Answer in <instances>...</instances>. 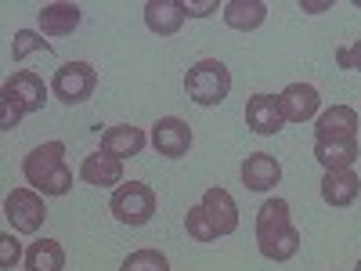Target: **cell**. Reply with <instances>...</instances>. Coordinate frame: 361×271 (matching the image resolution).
<instances>
[{
	"label": "cell",
	"mask_w": 361,
	"mask_h": 271,
	"mask_svg": "<svg viewBox=\"0 0 361 271\" xmlns=\"http://www.w3.org/2000/svg\"><path fill=\"white\" fill-rule=\"evenodd\" d=\"M66 267V250L58 239H37L25 250V271H62Z\"/></svg>",
	"instance_id": "obj_21"
},
{
	"label": "cell",
	"mask_w": 361,
	"mask_h": 271,
	"mask_svg": "<svg viewBox=\"0 0 361 271\" xmlns=\"http://www.w3.org/2000/svg\"><path fill=\"white\" fill-rule=\"evenodd\" d=\"M109 210L119 224L141 228L156 217V192H152V185H145V181H123V185L112 192Z\"/></svg>",
	"instance_id": "obj_4"
},
{
	"label": "cell",
	"mask_w": 361,
	"mask_h": 271,
	"mask_svg": "<svg viewBox=\"0 0 361 271\" xmlns=\"http://www.w3.org/2000/svg\"><path fill=\"white\" fill-rule=\"evenodd\" d=\"M148 141H152V148L159 156L180 159V156H188V148H192V127L185 124V119H177V116H163L159 124H152Z\"/></svg>",
	"instance_id": "obj_7"
},
{
	"label": "cell",
	"mask_w": 361,
	"mask_h": 271,
	"mask_svg": "<svg viewBox=\"0 0 361 271\" xmlns=\"http://www.w3.org/2000/svg\"><path fill=\"white\" fill-rule=\"evenodd\" d=\"M80 181L94 188H119L123 185V159H116L109 152H90L80 163Z\"/></svg>",
	"instance_id": "obj_12"
},
{
	"label": "cell",
	"mask_w": 361,
	"mask_h": 271,
	"mask_svg": "<svg viewBox=\"0 0 361 271\" xmlns=\"http://www.w3.org/2000/svg\"><path fill=\"white\" fill-rule=\"evenodd\" d=\"M148 145V134L141 127H130V124H119V127H109L102 134V152L116 156V159H134L145 152Z\"/></svg>",
	"instance_id": "obj_15"
},
{
	"label": "cell",
	"mask_w": 361,
	"mask_h": 271,
	"mask_svg": "<svg viewBox=\"0 0 361 271\" xmlns=\"http://www.w3.org/2000/svg\"><path fill=\"white\" fill-rule=\"evenodd\" d=\"M279 105H282L286 124H307V119H314L318 109H322V95L311 83H289L279 95Z\"/></svg>",
	"instance_id": "obj_9"
},
{
	"label": "cell",
	"mask_w": 361,
	"mask_h": 271,
	"mask_svg": "<svg viewBox=\"0 0 361 271\" xmlns=\"http://www.w3.org/2000/svg\"><path fill=\"white\" fill-rule=\"evenodd\" d=\"M98 87V73L90 62H62L51 76V95L66 105H83Z\"/></svg>",
	"instance_id": "obj_5"
},
{
	"label": "cell",
	"mask_w": 361,
	"mask_h": 271,
	"mask_svg": "<svg viewBox=\"0 0 361 271\" xmlns=\"http://www.w3.org/2000/svg\"><path fill=\"white\" fill-rule=\"evenodd\" d=\"M282 181V163L267 152H253L243 163V185L250 192H271Z\"/></svg>",
	"instance_id": "obj_16"
},
{
	"label": "cell",
	"mask_w": 361,
	"mask_h": 271,
	"mask_svg": "<svg viewBox=\"0 0 361 271\" xmlns=\"http://www.w3.org/2000/svg\"><path fill=\"white\" fill-rule=\"evenodd\" d=\"M185 18H188L185 0H148L145 4V25L156 37H173L185 25Z\"/></svg>",
	"instance_id": "obj_13"
},
{
	"label": "cell",
	"mask_w": 361,
	"mask_h": 271,
	"mask_svg": "<svg viewBox=\"0 0 361 271\" xmlns=\"http://www.w3.org/2000/svg\"><path fill=\"white\" fill-rule=\"evenodd\" d=\"M231 90V73L221 58H199V62L185 73V95L202 105V109H217Z\"/></svg>",
	"instance_id": "obj_3"
},
{
	"label": "cell",
	"mask_w": 361,
	"mask_h": 271,
	"mask_svg": "<svg viewBox=\"0 0 361 271\" xmlns=\"http://www.w3.org/2000/svg\"><path fill=\"white\" fill-rule=\"evenodd\" d=\"M221 11H224V22L231 29H238V33H253V29H260L267 22V4L264 0H228Z\"/></svg>",
	"instance_id": "obj_20"
},
{
	"label": "cell",
	"mask_w": 361,
	"mask_h": 271,
	"mask_svg": "<svg viewBox=\"0 0 361 271\" xmlns=\"http://www.w3.org/2000/svg\"><path fill=\"white\" fill-rule=\"evenodd\" d=\"M119 271H170V260L159 250H134L123 264H119Z\"/></svg>",
	"instance_id": "obj_24"
},
{
	"label": "cell",
	"mask_w": 361,
	"mask_h": 271,
	"mask_svg": "<svg viewBox=\"0 0 361 271\" xmlns=\"http://www.w3.org/2000/svg\"><path fill=\"white\" fill-rule=\"evenodd\" d=\"M83 22V11L80 4H66V0H58V4H44L40 8V33L44 37H69L76 33Z\"/></svg>",
	"instance_id": "obj_17"
},
{
	"label": "cell",
	"mask_w": 361,
	"mask_h": 271,
	"mask_svg": "<svg viewBox=\"0 0 361 271\" xmlns=\"http://www.w3.org/2000/svg\"><path fill=\"white\" fill-rule=\"evenodd\" d=\"M4 217H8V224H11L18 235H37L40 224L47 221L44 195H40L37 188H15V192H8V199H4Z\"/></svg>",
	"instance_id": "obj_6"
},
{
	"label": "cell",
	"mask_w": 361,
	"mask_h": 271,
	"mask_svg": "<svg viewBox=\"0 0 361 271\" xmlns=\"http://www.w3.org/2000/svg\"><path fill=\"white\" fill-rule=\"evenodd\" d=\"M0 95L11 98L22 112H40L44 102H47V87H44V80H40L37 73L22 69V73H15L11 80H4V90H0Z\"/></svg>",
	"instance_id": "obj_10"
},
{
	"label": "cell",
	"mask_w": 361,
	"mask_h": 271,
	"mask_svg": "<svg viewBox=\"0 0 361 271\" xmlns=\"http://www.w3.org/2000/svg\"><path fill=\"white\" fill-rule=\"evenodd\" d=\"M185 228H188V235L195 239V243H217V228H214V221H209V214L202 210V203H195V206H188V214H185Z\"/></svg>",
	"instance_id": "obj_22"
},
{
	"label": "cell",
	"mask_w": 361,
	"mask_h": 271,
	"mask_svg": "<svg viewBox=\"0 0 361 271\" xmlns=\"http://www.w3.org/2000/svg\"><path fill=\"white\" fill-rule=\"evenodd\" d=\"M22 116H25V112H22V109H18L11 98H4V95H0V131H15Z\"/></svg>",
	"instance_id": "obj_27"
},
{
	"label": "cell",
	"mask_w": 361,
	"mask_h": 271,
	"mask_svg": "<svg viewBox=\"0 0 361 271\" xmlns=\"http://www.w3.org/2000/svg\"><path fill=\"white\" fill-rule=\"evenodd\" d=\"M224 4H217V0H185V11L188 18H209L214 11H221Z\"/></svg>",
	"instance_id": "obj_28"
},
{
	"label": "cell",
	"mask_w": 361,
	"mask_h": 271,
	"mask_svg": "<svg viewBox=\"0 0 361 271\" xmlns=\"http://www.w3.org/2000/svg\"><path fill=\"white\" fill-rule=\"evenodd\" d=\"M357 192H361V181H357L354 167L350 170H329L322 177V199H325V206H333V210L350 206L357 199Z\"/></svg>",
	"instance_id": "obj_18"
},
{
	"label": "cell",
	"mask_w": 361,
	"mask_h": 271,
	"mask_svg": "<svg viewBox=\"0 0 361 271\" xmlns=\"http://www.w3.org/2000/svg\"><path fill=\"white\" fill-rule=\"evenodd\" d=\"M257 246L267 260L286 264L300 250V231L289 217V203L286 199H267L257 210Z\"/></svg>",
	"instance_id": "obj_1"
},
{
	"label": "cell",
	"mask_w": 361,
	"mask_h": 271,
	"mask_svg": "<svg viewBox=\"0 0 361 271\" xmlns=\"http://www.w3.org/2000/svg\"><path fill=\"white\" fill-rule=\"evenodd\" d=\"M357 109L350 105H333L318 112L314 119V141H354L357 138Z\"/></svg>",
	"instance_id": "obj_8"
},
{
	"label": "cell",
	"mask_w": 361,
	"mask_h": 271,
	"mask_svg": "<svg viewBox=\"0 0 361 271\" xmlns=\"http://www.w3.org/2000/svg\"><path fill=\"white\" fill-rule=\"evenodd\" d=\"M336 66L347 69V73H357L361 69V40H350V44H340L336 47Z\"/></svg>",
	"instance_id": "obj_26"
},
{
	"label": "cell",
	"mask_w": 361,
	"mask_h": 271,
	"mask_svg": "<svg viewBox=\"0 0 361 271\" xmlns=\"http://www.w3.org/2000/svg\"><path fill=\"white\" fill-rule=\"evenodd\" d=\"M22 174L29 188H37L44 199H58L73 192V170L66 167V145L62 141H44L22 159Z\"/></svg>",
	"instance_id": "obj_2"
},
{
	"label": "cell",
	"mask_w": 361,
	"mask_h": 271,
	"mask_svg": "<svg viewBox=\"0 0 361 271\" xmlns=\"http://www.w3.org/2000/svg\"><path fill=\"white\" fill-rule=\"evenodd\" d=\"M18 260H25V250L15 235H0V271H11Z\"/></svg>",
	"instance_id": "obj_25"
},
{
	"label": "cell",
	"mask_w": 361,
	"mask_h": 271,
	"mask_svg": "<svg viewBox=\"0 0 361 271\" xmlns=\"http://www.w3.org/2000/svg\"><path fill=\"white\" fill-rule=\"evenodd\" d=\"M300 11H311V15L333 11V0H300Z\"/></svg>",
	"instance_id": "obj_29"
},
{
	"label": "cell",
	"mask_w": 361,
	"mask_h": 271,
	"mask_svg": "<svg viewBox=\"0 0 361 271\" xmlns=\"http://www.w3.org/2000/svg\"><path fill=\"white\" fill-rule=\"evenodd\" d=\"M37 51L51 54L54 47L44 40V33H37V29H18V33H15V40H11V58H15V62H22V58L37 54Z\"/></svg>",
	"instance_id": "obj_23"
},
{
	"label": "cell",
	"mask_w": 361,
	"mask_h": 271,
	"mask_svg": "<svg viewBox=\"0 0 361 271\" xmlns=\"http://www.w3.org/2000/svg\"><path fill=\"white\" fill-rule=\"evenodd\" d=\"M354 8H357V11H361V0H354Z\"/></svg>",
	"instance_id": "obj_30"
},
{
	"label": "cell",
	"mask_w": 361,
	"mask_h": 271,
	"mask_svg": "<svg viewBox=\"0 0 361 271\" xmlns=\"http://www.w3.org/2000/svg\"><path fill=\"white\" fill-rule=\"evenodd\" d=\"M354 271H361V257H357V267H354Z\"/></svg>",
	"instance_id": "obj_31"
},
{
	"label": "cell",
	"mask_w": 361,
	"mask_h": 271,
	"mask_svg": "<svg viewBox=\"0 0 361 271\" xmlns=\"http://www.w3.org/2000/svg\"><path fill=\"white\" fill-rule=\"evenodd\" d=\"M199 203H202V210L209 214V221H214L217 235H231L238 228V206H235V199H231L228 188H221V185L206 188Z\"/></svg>",
	"instance_id": "obj_14"
},
{
	"label": "cell",
	"mask_w": 361,
	"mask_h": 271,
	"mask_svg": "<svg viewBox=\"0 0 361 271\" xmlns=\"http://www.w3.org/2000/svg\"><path fill=\"white\" fill-rule=\"evenodd\" d=\"M246 127L260 138H271L286 127V116H282V105L275 95H253L246 102Z\"/></svg>",
	"instance_id": "obj_11"
},
{
	"label": "cell",
	"mask_w": 361,
	"mask_h": 271,
	"mask_svg": "<svg viewBox=\"0 0 361 271\" xmlns=\"http://www.w3.org/2000/svg\"><path fill=\"white\" fill-rule=\"evenodd\" d=\"M361 156V141H314V159L318 167L329 174V170H350Z\"/></svg>",
	"instance_id": "obj_19"
}]
</instances>
